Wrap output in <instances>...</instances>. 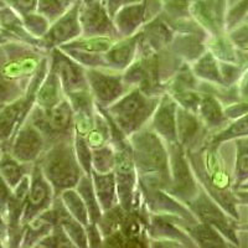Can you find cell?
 Returning a JSON list of instances; mask_svg holds the SVG:
<instances>
[{
	"mask_svg": "<svg viewBox=\"0 0 248 248\" xmlns=\"http://www.w3.org/2000/svg\"><path fill=\"white\" fill-rule=\"evenodd\" d=\"M81 34L78 12L77 6L65 16L59 19L54 25L47 29L46 34L41 37V45L46 48H54L55 46L63 45L71 40L76 39Z\"/></svg>",
	"mask_w": 248,
	"mask_h": 248,
	"instance_id": "obj_15",
	"label": "cell"
},
{
	"mask_svg": "<svg viewBox=\"0 0 248 248\" xmlns=\"http://www.w3.org/2000/svg\"><path fill=\"white\" fill-rule=\"evenodd\" d=\"M0 247H1V242H0Z\"/></svg>",
	"mask_w": 248,
	"mask_h": 248,
	"instance_id": "obj_40",
	"label": "cell"
},
{
	"mask_svg": "<svg viewBox=\"0 0 248 248\" xmlns=\"http://www.w3.org/2000/svg\"><path fill=\"white\" fill-rule=\"evenodd\" d=\"M17 5L20 6L21 10L24 12H29L31 9L34 8L35 0H17Z\"/></svg>",
	"mask_w": 248,
	"mask_h": 248,
	"instance_id": "obj_38",
	"label": "cell"
},
{
	"mask_svg": "<svg viewBox=\"0 0 248 248\" xmlns=\"http://www.w3.org/2000/svg\"><path fill=\"white\" fill-rule=\"evenodd\" d=\"M76 187V191L78 192V195L81 196V199L85 202L86 207H87L88 216H90V222L97 223L101 218L102 211L101 206H99L98 201H97L96 194H94V190H93V184H92V178L91 175L83 174L81 176V179L78 180Z\"/></svg>",
	"mask_w": 248,
	"mask_h": 248,
	"instance_id": "obj_22",
	"label": "cell"
},
{
	"mask_svg": "<svg viewBox=\"0 0 248 248\" xmlns=\"http://www.w3.org/2000/svg\"><path fill=\"white\" fill-rule=\"evenodd\" d=\"M236 140V180L237 189L238 187H247L246 181L248 178V148L247 137L234 139Z\"/></svg>",
	"mask_w": 248,
	"mask_h": 248,
	"instance_id": "obj_30",
	"label": "cell"
},
{
	"mask_svg": "<svg viewBox=\"0 0 248 248\" xmlns=\"http://www.w3.org/2000/svg\"><path fill=\"white\" fill-rule=\"evenodd\" d=\"M29 122L40 130L45 141L52 143L60 138L71 136V130L74 128V109L67 99H62L48 109L35 106Z\"/></svg>",
	"mask_w": 248,
	"mask_h": 248,
	"instance_id": "obj_6",
	"label": "cell"
},
{
	"mask_svg": "<svg viewBox=\"0 0 248 248\" xmlns=\"http://www.w3.org/2000/svg\"><path fill=\"white\" fill-rule=\"evenodd\" d=\"M12 190L8 186V184L4 181V179L0 176V212L5 214L6 203H8L9 198H10Z\"/></svg>",
	"mask_w": 248,
	"mask_h": 248,
	"instance_id": "obj_37",
	"label": "cell"
},
{
	"mask_svg": "<svg viewBox=\"0 0 248 248\" xmlns=\"http://www.w3.org/2000/svg\"><path fill=\"white\" fill-rule=\"evenodd\" d=\"M223 113H225L226 118L232 119V121L240 118L242 116H246L247 114V102L238 101L231 103V105H229L223 109Z\"/></svg>",
	"mask_w": 248,
	"mask_h": 248,
	"instance_id": "obj_34",
	"label": "cell"
},
{
	"mask_svg": "<svg viewBox=\"0 0 248 248\" xmlns=\"http://www.w3.org/2000/svg\"><path fill=\"white\" fill-rule=\"evenodd\" d=\"M187 206L200 222L212 226L230 243H233L234 247L240 246V237L237 233L240 225L234 221L236 218L230 216L218 203L215 202L207 192L199 190L198 195L187 202Z\"/></svg>",
	"mask_w": 248,
	"mask_h": 248,
	"instance_id": "obj_5",
	"label": "cell"
},
{
	"mask_svg": "<svg viewBox=\"0 0 248 248\" xmlns=\"http://www.w3.org/2000/svg\"><path fill=\"white\" fill-rule=\"evenodd\" d=\"M229 39L233 44L237 50L247 52V25L246 24H240L233 30L231 35H229Z\"/></svg>",
	"mask_w": 248,
	"mask_h": 248,
	"instance_id": "obj_33",
	"label": "cell"
},
{
	"mask_svg": "<svg viewBox=\"0 0 248 248\" xmlns=\"http://www.w3.org/2000/svg\"><path fill=\"white\" fill-rule=\"evenodd\" d=\"M36 163L52 187L55 196H59L63 190L74 189L83 175L71 143V136L52 141L50 148L41 153Z\"/></svg>",
	"mask_w": 248,
	"mask_h": 248,
	"instance_id": "obj_3",
	"label": "cell"
},
{
	"mask_svg": "<svg viewBox=\"0 0 248 248\" xmlns=\"http://www.w3.org/2000/svg\"><path fill=\"white\" fill-rule=\"evenodd\" d=\"M201 37H203V35H185L176 37L174 43L175 51L187 60H198L205 52V45L201 41Z\"/></svg>",
	"mask_w": 248,
	"mask_h": 248,
	"instance_id": "obj_27",
	"label": "cell"
},
{
	"mask_svg": "<svg viewBox=\"0 0 248 248\" xmlns=\"http://www.w3.org/2000/svg\"><path fill=\"white\" fill-rule=\"evenodd\" d=\"M62 91L63 90H62L59 76L50 67V71L46 72L45 77L43 78L36 93H35L34 105L43 108V109H48V108L54 107L60 101H62Z\"/></svg>",
	"mask_w": 248,
	"mask_h": 248,
	"instance_id": "obj_19",
	"label": "cell"
},
{
	"mask_svg": "<svg viewBox=\"0 0 248 248\" xmlns=\"http://www.w3.org/2000/svg\"><path fill=\"white\" fill-rule=\"evenodd\" d=\"M176 102L169 96L164 94L153 113L152 130L158 134L163 140L176 143Z\"/></svg>",
	"mask_w": 248,
	"mask_h": 248,
	"instance_id": "obj_14",
	"label": "cell"
},
{
	"mask_svg": "<svg viewBox=\"0 0 248 248\" xmlns=\"http://www.w3.org/2000/svg\"><path fill=\"white\" fill-rule=\"evenodd\" d=\"M93 190L102 211H108L118 203L114 172H97L91 170Z\"/></svg>",
	"mask_w": 248,
	"mask_h": 248,
	"instance_id": "obj_18",
	"label": "cell"
},
{
	"mask_svg": "<svg viewBox=\"0 0 248 248\" xmlns=\"http://www.w3.org/2000/svg\"><path fill=\"white\" fill-rule=\"evenodd\" d=\"M8 236V226L4 222L1 216H0V237H6Z\"/></svg>",
	"mask_w": 248,
	"mask_h": 248,
	"instance_id": "obj_39",
	"label": "cell"
},
{
	"mask_svg": "<svg viewBox=\"0 0 248 248\" xmlns=\"http://www.w3.org/2000/svg\"><path fill=\"white\" fill-rule=\"evenodd\" d=\"M52 187L44 176L39 164H34L30 174V186H29L28 198L21 216V226L31 221L34 217L46 211L52 205Z\"/></svg>",
	"mask_w": 248,
	"mask_h": 248,
	"instance_id": "obj_8",
	"label": "cell"
},
{
	"mask_svg": "<svg viewBox=\"0 0 248 248\" xmlns=\"http://www.w3.org/2000/svg\"><path fill=\"white\" fill-rule=\"evenodd\" d=\"M129 137L140 187L167 190L170 184L169 154L163 139L147 128H140Z\"/></svg>",
	"mask_w": 248,
	"mask_h": 248,
	"instance_id": "obj_2",
	"label": "cell"
},
{
	"mask_svg": "<svg viewBox=\"0 0 248 248\" xmlns=\"http://www.w3.org/2000/svg\"><path fill=\"white\" fill-rule=\"evenodd\" d=\"M25 26L28 29L29 34H31V36L35 37V39L36 37L41 39L47 31V21L41 16H34V15L26 16Z\"/></svg>",
	"mask_w": 248,
	"mask_h": 248,
	"instance_id": "obj_32",
	"label": "cell"
},
{
	"mask_svg": "<svg viewBox=\"0 0 248 248\" xmlns=\"http://www.w3.org/2000/svg\"><path fill=\"white\" fill-rule=\"evenodd\" d=\"M45 148V139L40 130L30 122L21 124L16 130L12 145V156L21 163L37 160Z\"/></svg>",
	"mask_w": 248,
	"mask_h": 248,
	"instance_id": "obj_11",
	"label": "cell"
},
{
	"mask_svg": "<svg viewBox=\"0 0 248 248\" xmlns=\"http://www.w3.org/2000/svg\"><path fill=\"white\" fill-rule=\"evenodd\" d=\"M36 91L28 88V94L23 98L16 99L14 103L5 107H0V140H6L12 137L13 132L19 129L28 116L31 106L34 105Z\"/></svg>",
	"mask_w": 248,
	"mask_h": 248,
	"instance_id": "obj_13",
	"label": "cell"
},
{
	"mask_svg": "<svg viewBox=\"0 0 248 248\" xmlns=\"http://www.w3.org/2000/svg\"><path fill=\"white\" fill-rule=\"evenodd\" d=\"M26 164L30 163H21L13 158L12 154L9 153L3 154V158L0 159V176L4 179L10 189H14L25 175H29Z\"/></svg>",
	"mask_w": 248,
	"mask_h": 248,
	"instance_id": "obj_23",
	"label": "cell"
},
{
	"mask_svg": "<svg viewBox=\"0 0 248 248\" xmlns=\"http://www.w3.org/2000/svg\"><path fill=\"white\" fill-rule=\"evenodd\" d=\"M141 17H143L141 6H132L129 9H124L117 16V34H121V36L123 37L132 36L133 32H136L137 29L140 25Z\"/></svg>",
	"mask_w": 248,
	"mask_h": 248,
	"instance_id": "obj_26",
	"label": "cell"
},
{
	"mask_svg": "<svg viewBox=\"0 0 248 248\" xmlns=\"http://www.w3.org/2000/svg\"><path fill=\"white\" fill-rule=\"evenodd\" d=\"M139 36H140V32L134 36L124 37L118 43H113V45L108 48L103 56L107 67L114 68V70L127 68L133 62V59L137 56Z\"/></svg>",
	"mask_w": 248,
	"mask_h": 248,
	"instance_id": "obj_16",
	"label": "cell"
},
{
	"mask_svg": "<svg viewBox=\"0 0 248 248\" xmlns=\"http://www.w3.org/2000/svg\"><path fill=\"white\" fill-rule=\"evenodd\" d=\"M59 198L61 199L62 203L66 207L70 215L74 218H76L81 225L86 226L90 223V216H88L87 207H86L85 202L78 195V192L74 189L63 190L61 194L59 195Z\"/></svg>",
	"mask_w": 248,
	"mask_h": 248,
	"instance_id": "obj_25",
	"label": "cell"
},
{
	"mask_svg": "<svg viewBox=\"0 0 248 248\" xmlns=\"http://www.w3.org/2000/svg\"><path fill=\"white\" fill-rule=\"evenodd\" d=\"M116 155L112 145L106 144L101 148L92 149V158H91V167L97 172H109L114 169Z\"/></svg>",
	"mask_w": 248,
	"mask_h": 248,
	"instance_id": "obj_29",
	"label": "cell"
},
{
	"mask_svg": "<svg viewBox=\"0 0 248 248\" xmlns=\"http://www.w3.org/2000/svg\"><path fill=\"white\" fill-rule=\"evenodd\" d=\"M159 99L158 96H150L136 88L124 93L105 110L117 128L127 137L143 128L144 124L152 118Z\"/></svg>",
	"mask_w": 248,
	"mask_h": 248,
	"instance_id": "obj_4",
	"label": "cell"
},
{
	"mask_svg": "<svg viewBox=\"0 0 248 248\" xmlns=\"http://www.w3.org/2000/svg\"><path fill=\"white\" fill-rule=\"evenodd\" d=\"M86 234H87V242L88 247H99L102 246L103 241H102V233L97 223L90 222L85 227Z\"/></svg>",
	"mask_w": 248,
	"mask_h": 248,
	"instance_id": "obj_35",
	"label": "cell"
},
{
	"mask_svg": "<svg viewBox=\"0 0 248 248\" xmlns=\"http://www.w3.org/2000/svg\"><path fill=\"white\" fill-rule=\"evenodd\" d=\"M192 74L206 82L222 85L218 72V60L211 52H203L192 66Z\"/></svg>",
	"mask_w": 248,
	"mask_h": 248,
	"instance_id": "obj_24",
	"label": "cell"
},
{
	"mask_svg": "<svg viewBox=\"0 0 248 248\" xmlns=\"http://www.w3.org/2000/svg\"><path fill=\"white\" fill-rule=\"evenodd\" d=\"M189 163H191L198 178L205 185L210 198L217 202L230 216L240 221V212L237 211V199L232 187V174L222 155V143L215 144L206 137L205 141L198 149L185 152Z\"/></svg>",
	"mask_w": 248,
	"mask_h": 248,
	"instance_id": "obj_1",
	"label": "cell"
},
{
	"mask_svg": "<svg viewBox=\"0 0 248 248\" xmlns=\"http://www.w3.org/2000/svg\"><path fill=\"white\" fill-rule=\"evenodd\" d=\"M196 113H199V118L202 122L206 129L209 130L221 128L229 121L225 117L221 102L209 93H201Z\"/></svg>",
	"mask_w": 248,
	"mask_h": 248,
	"instance_id": "obj_20",
	"label": "cell"
},
{
	"mask_svg": "<svg viewBox=\"0 0 248 248\" xmlns=\"http://www.w3.org/2000/svg\"><path fill=\"white\" fill-rule=\"evenodd\" d=\"M37 247H51V248H63V247H76L74 242L70 240V237L66 234L59 223H55L52 230L43 237L37 242Z\"/></svg>",
	"mask_w": 248,
	"mask_h": 248,
	"instance_id": "obj_31",
	"label": "cell"
},
{
	"mask_svg": "<svg viewBox=\"0 0 248 248\" xmlns=\"http://www.w3.org/2000/svg\"><path fill=\"white\" fill-rule=\"evenodd\" d=\"M79 25H81V31L83 29V34L86 37L119 36L106 13L98 6H90L87 10L82 13Z\"/></svg>",
	"mask_w": 248,
	"mask_h": 248,
	"instance_id": "obj_17",
	"label": "cell"
},
{
	"mask_svg": "<svg viewBox=\"0 0 248 248\" xmlns=\"http://www.w3.org/2000/svg\"><path fill=\"white\" fill-rule=\"evenodd\" d=\"M181 229H185L190 238L200 247H232L230 241L226 240L220 232L207 223L199 221L191 225L181 226Z\"/></svg>",
	"mask_w": 248,
	"mask_h": 248,
	"instance_id": "obj_21",
	"label": "cell"
},
{
	"mask_svg": "<svg viewBox=\"0 0 248 248\" xmlns=\"http://www.w3.org/2000/svg\"><path fill=\"white\" fill-rule=\"evenodd\" d=\"M246 14V0H243V3L238 5V8L232 12L227 17V29H232L234 26H238L241 23V19L245 16Z\"/></svg>",
	"mask_w": 248,
	"mask_h": 248,
	"instance_id": "obj_36",
	"label": "cell"
},
{
	"mask_svg": "<svg viewBox=\"0 0 248 248\" xmlns=\"http://www.w3.org/2000/svg\"><path fill=\"white\" fill-rule=\"evenodd\" d=\"M168 154H169L170 184L165 191L176 200H180L183 203H187L198 195L200 189L190 170V164L185 150L178 141L169 143Z\"/></svg>",
	"mask_w": 248,
	"mask_h": 248,
	"instance_id": "obj_7",
	"label": "cell"
},
{
	"mask_svg": "<svg viewBox=\"0 0 248 248\" xmlns=\"http://www.w3.org/2000/svg\"><path fill=\"white\" fill-rule=\"evenodd\" d=\"M248 134V127H247V114L246 116L240 117V118L234 119L229 127L223 128L220 132L215 133L212 137H207L211 143L220 144L226 143V141L233 140V139L242 138V137H247Z\"/></svg>",
	"mask_w": 248,
	"mask_h": 248,
	"instance_id": "obj_28",
	"label": "cell"
},
{
	"mask_svg": "<svg viewBox=\"0 0 248 248\" xmlns=\"http://www.w3.org/2000/svg\"><path fill=\"white\" fill-rule=\"evenodd\" d=\"M86 78L90 92L96 98V105L99 107H108L127 91V85L119 75L105 74L101 70L90 68L86 72Z\"/></svg>",
	"mask_w": 248,
	"mask_h": 248,
	"instance_id": "obj_9",
	"label": "cell"
},
{
	"mask_svg": "<svg viewBox=\"0 0 248 248\" xmlns=\"http://www.w3.org/2000/svg\"><path fill=\"white\" fill-rule=\"evenodd\" d=\"M50 67L59 76L62 90L66 94L88 88L86 72L82 66L60 48H52Z\"/></svg>",
	"mask_w": 248,
	"mask_h": 248,
	"instance_id": "obj_10",
	"label": "cell"
},
{
	"mask_svg": "<svg viewBox=\"0 0 248 248\" xmlns=\"http://www.w3.org/2000/svg\"><path fill=\"white\" fill-rule=\"evenodd\" d=\"M205 125L199 118L198 113L178 106L176 107V139L185 152L195 150L199 144L205 141L206 137L202 134Z\"/></svg>",
	"mask_w": 248,
	"mask_h": 248,
	"instance_id": "obj_12",
	"label": "cell"
}]
</instances>
